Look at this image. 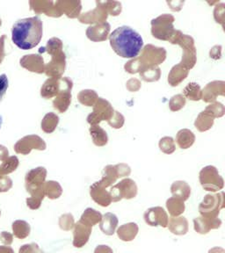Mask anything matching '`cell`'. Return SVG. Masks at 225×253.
I'll use <instances>...</instances> for the list:
<instances>
[{"instance_id": "3957f363", "label": "cell", "mask_w": 225, "mask_h": 253, "mask_svg": "<svg viewBox=\"0 0 225 253\" xmlns=\"http://www.w3.org/2000/svg\"><path fill=\"white\" fill-rule=\"evenodd\" d=\"M8 84H9V81H8L7 76L5 74L0 75V102L2 101V99L4 98V95L6 93Z\"/></svg>"}, {"instance_id": "7a4b0ae2", "label": "cell", "mask_w": 225, "mask_h": 253, "mask_svg": "<svg viewBox=\"0 0 225 253\" xmlns=\"http://www.w3.org/2000/svg\"><path fill=\"white\" fill-rule=\"evenodd\" d=\"M110 45L114 51L123 58H135L143 47L141 35L131 27L123 26L111 34Z\"/></svg>"}, {"instance_id": "6da1fadb", "label": "cell", "mask_w": 225, "mask_h": 253, "mask_svg": "<svg viewBox=\"0 0 225 253\" xmlns=\"http://www.w3.org/2000/svg\"><path fill=\"white\" fill-rule=\"evenodd\" d=\"M43 35L44 24L38 16L20 19L12 26V42L22 50L36 47L43 38Z\"/></svg>"}]
</instances>
